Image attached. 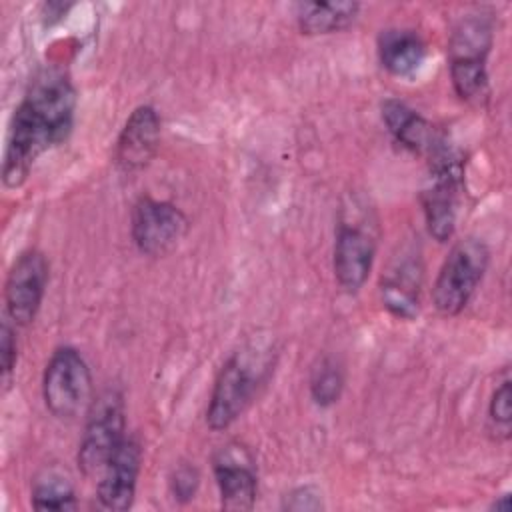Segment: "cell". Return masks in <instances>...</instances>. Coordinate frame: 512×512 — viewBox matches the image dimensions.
<instances>
[{
  "label": "cell",
  "instance_id": "1",
  "mask_svg": "<svg viewBox=\"0 0 512 512\" xmlns=\"http://www.w3.org/2000/svg\"><path fill=\"white\" fill-rule=\"evenodd\" d=\"M74 114L76 90L68 72L58 66L40 68L10 122L2 162L6 188H20L34 162L44 152L66 142L74 128Z\"/></svg>",
  "mask_w": 512,
  "mask_h": 512
},
{
  "label": "cell",
  "instance_id": "2",
  "mask_svg": "<svg viewBox=\"0 0 512 512\" xmlns=\"http://www.w3.org/2000/svg\"><path fill=\"white\" fill-rule=\"evenodd\" d=\"M274 370V350L250 342L234 350L216 374L206 406V424L214 432L228 430L254 402Z\"/></svg>",
  "mask_w": 512,
  "mask_h": 512
},
{
  "label": "cell",
  "instance_id": "3",
  "mask_svg": "<svg viewBox=\"0 0 512 512\" xmlns=\"http://www.w3.org/2000/svg\"><path fill=\"white\" fill-rule=\"evenodd\" d=\"M494 44V22L488 12L464 14L448 38V70L456 96L472 106L490 98L488 56Z\"/></svg>",
  "mask_w": 512,
  "mask_h": 512
},
{
  "label": "cell",
  "instance_id": "4",
  "mask_svg": "<svg viewBox=\"0 0 512 512\" xmlns=\"http://www.w3.org/2000/svg\"><path fill=\"white\" fill-rule=\"evenodd\" d=\"M378 250V220L374 210L352 196L348 204L340 208V218L336 226L332 268L334 278L346 292H358L374 266Z\"/></svg>",
  "mask_w": 512,
  "mask_h": 512
},
{
  "label": "cell",
  "instance_id": "5",
  "mask_svg": "<svg viewBox=\"0 0 512 512\" xmlns=\"http://www.w3.org/2000/svg\"><path fill=\"white\" fill-rule=\"evenodd\" d=\"M490 264L482 238L466 236L452 244L432 284V304L442 316H458L474 298Z\"/></svg>",
  "mask_w": 512,
  "mask_h": 512
},
{
  "label": "cell",
  "instance_id": "6",
  "mask_svg": "<svg viewBox=\"0 0 512 512\" xmlns=\"http://www.w3.org/2000/svg\"><path fill=\"white\" fill-rule=\"evenodd\" d=\"M126 406L118 388H104L84 414L76 462L86 478H98L126 438Z\"/></svg>",
  "mask_w": 512,
  "mask_h": 512
},
{
  "label": "cell",
  "instance_id": "7",
  "mask_svg": "<svg viewBox=\"0 0 512 512\" xmlns=\"http://www.w3.org/2000/svg\"><path fill=\"white\" fill-rule=\"evenodd\" d=\"M42 398L56 420H76L86 414L92 396V374L84 356L72 346L52 352L42 374Z\"/></svg>",
  "mask_w": 512,
  "mask_h": 512
},
{
  "label": "cell",
  "instance_id": "8",
  "mask_svg": "<svg viewBox=\"0 0 512 512\" xmlns=\"http://www.w3.org/2000/svg\"><path fill=\"white\" fill-rule=\"evenodd\" d=\"M430 176L420 192V204L428 234L436 242H448L456 230L460 190L464 182L462 154L450 144L428 160Z\"/></svg>",
  "mask_w": 512,
  "mask_h": 512
},
{
  "label": "cell",
  "instance_id": "9",
  "mask_svg": "<svg viewBox=\"0 0 512 512\" xmlns=\"http://www.w3.org/2000/svg\"><path fill=\"white\" fill-rule=\"evenodd\" d=\"M188 228V216L168 200L144 194L132 206L130 236L142 256H166L188 234Z\"/></svg>",
  "mask_w": 512,
  "mask_h": 512
},
{
  "label": "cell",
  "instance_id": "10",
  "mask_svg": "<svg viewBox=\"0 0 512 512\" xmlns=\"http://www.w3.org/2000/svg\"><path fill=\"white\" fill-rule=\"evenodd\" d=\"M48 278L50 264L44 252L28 248L14 260L4 284V304L8 318L16 326H30L34 322L46 294Z\"/></svg>",
  "mask_w": 512,
  "mask_h": 512
},
{
  "label": "cell",
  "instance_id": "11",
  "mask_svg": "<svg viewBox=\"0 0 512 512\" xmlns=\"http://www.w3.org/2000/svg\"><path fill=\"white\" fill-rule=\"evenodd\" d=\"M212 472L224 510H252L258 494V472L252 452L240 442L220 446L212 456Z\"/></svg>",
  "mask_w": 512,
  "mask_h": 512
},
{
  "label": "cell",
  "instance_id": "12",
  "mask_svg": "<svg viewBox=\"0 0 512 512\" xmlns=\"http://www.w3.org/2000/svg\"><path fill=\"white\" fill-rule=\"evenodd\" d=\"M162 120L154 106L142 104L126 118L114 150V160L120 172L132 174L146 168L160 146Z\"/></svg>",
  "mask_w": 512,
  "mask_h": 512
},
{
  "label": "cell",
  "instance_id": "13",
  "mask_svg": "<svg viewBox=\"0 0 512 512\" xmlns=\"http://www.w3.org/2000/svg\"><path fill=\"white\" fill-rule=\"evenodd\" d=\"M142 470V444L136 436H126L116 454L98 476L96 496L106 510H128L136 496Z\"/></svg>",
  "mask_w": 512,
  "mask_h": 512
},
{
  "label": "cell",
  "instance_id": "14",
  "mask_svg": "<svg viewBox=\"0 0 512 512\" xmlns=\"http://www.w3.org/2000/svg\"><path fill=\"white\" fill-rule=\"evenodd\" d=\"M380 114L390 136L412 154L430 160L446 146H450L444 132H440L430 120H426L420 112H416L402 100H384L380 106Z\"/></svg>",
  "mask_w": 512,
  "mask_h": 512
},
{
  "label": "cell",
  "instance_id": "15",
  "mask_svg": "<svg viewBox=\"0 0 512 512\" xmlns=\"http://www.w3.org/2000/svg\"><path fill=\"white\" fill-rule=\"evenodd\" d=\"M422 262L414 250H402L392 258L380 280L384 308L398 320H414L420 310Z\"/></svg>",
  "mask_w": 512,
  "mask_h": 512
},
{
  "label": "cell",
  "instance_id": "16",
  "mask_svg": "<svg viewBox=\"0 0 512 512\" xmlns=\"http://www.w3.org/2000/svg\"><path fill=\"white\" fill-rule=\"evenodd\" d=\"M376 52L388 74L396 78H410L420 70L426 58V42L416 30L386 28L378 34Z\"/></svg>",
  "mask_w": 512,
  "mask_h": 512
},
{
  "label": "cell",
  "instance_id": "17",
  "mask_svg": "<svg viewBox=\"0 0 512 512\" xmlns=\"http://www.w3.org/2000/svg\"><path fill=\"white\" fill-rule=\"evenodd\" d=\"M358 2H296L294 16L298 30L306 36H328L350 28L360 14Z\"/></svg>",
  "mask_w": 512,
  "mask_h": 512
},
{
  "label": "cell",
  "instance_id": "18",
  "mask_svg": "<svg viewBox=\"0 0 512 512\" xmlns=\"http://www.w3.org/2000/svg\"><path fill=\"white\" fill-rule=\"evenodd\" d=\"M30 502L36 510H76L78 500L74 486L58 468H44L32 482Z\"/></svg>",
  "mask_w": 512,
  "mask_h": 512
},
{
  "label": "cell",
  "instance_id": "19",
  "mask_svg": "<svg viewBox=\"0 0 512 512\" xmlns=\"http://www.w3.org/2000/svg\"><path fill=\"white\" fill-rule=\"evenodd\" d=\"M344 368L334 356H322L310 370V398L320 408L334 406L344 390Z\"/></svg>",
  "mask_w": 512,
  "mask_h": 512
},
{
  "label": "cell",
  "instance_id": "20",
  "mask_svg": "<svg viewBox=\"0 0 512 512\" xmlns=\"http://www.w3.org/2000/svg\"><path fill=\"white\" fill-rule=\"evenodd\" d=\"M512 430V380L504 370L502 380L492 390L488 402V432L496 442H506Z\"/></svg>",
  "mask_w": 512,
  "mask_h": 512
},
{
  "label": "cell",
  "instance_id": "21",
  "mask_svg": "<svg viewBox=\"0 0 512 512\" xmlns=\"http://www.w3.org/2000/svg\"><path fill=\"white\" fill-rule=\"evenodd\" d=\"M16 362H18V344H16L14 328L10 326L8 320H4L0 328V378H2L4 392L12 384Z\"/></svg>",
  "mask_w": 512,
  "mask_h": 512
},
{
  "label": "cell",
  "instance_id": "22",
  "mask_svg": "<svg viewBox=\"0 0 512 512\" xmlns=\"http://www.w3.org/2000/svg\"><path fill=\"white\" fill-rule=\"evenodd\" d=\"M200 486V472L192 464H178L170 474V492L178 502H190Z\"/></svg>",
  "mask_w": 512,
  "mask_h": 512
},
{
  "label": "cell",
  "instance_id": "23",
  "mask_svg": "<svg viewBox=\"0 0 512 512\" xmlns=\"http://www.w3.org/2000/svg\"><path fill=\"white\" fill-rule=\"evenodd\" d=\"M322 506V494L312 486L294 488L284 500V508L288 510H320Z\"/></svg>",
  "mask_w": 512,
  "mask_h": 512
},
{
  "label": "cell",
  "instance_id": "24",
  "mask_svg": "<svg viewBox=\"0 0 512 512\" xmlns=\"http://www.w3.org/2000/svg\"><path fill=\"white\" fill-rule=\"evenodd\" d=\"M72 6L74 4H70V2H44L40 16L46 20V24H56L62 18H66V14L70 12Z\"/></svg>",
  "mask_w": 512,
  "mask_h": 512
},
{
  "label": "cell",
  "instance_id": "25",
  "mask_svg": "<svg viewBox=\"0 0 512 512\" xmlns=\"http://www.w3.org/2000/svg\"><path fill=\"white\" fill-rule=\"evenodd\" d=\"M490 508H492V510H500V512H508V510H510V494L506 492V494L498 496V500H494Z\"/></svg>",
  "mask_w": 512,
  "mask_h": 512
}]
</instances>
